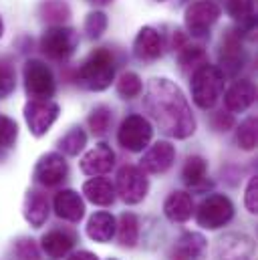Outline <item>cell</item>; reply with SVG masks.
I'll return each instance as SVG.
<instances>
[{
  "mask_svg": "<svg viewBox=\"0 0 258 260\" xmlns=\"http://www.w3.org/2000/svg\"><path fill=\"white\" fill-rule=\"evenodd\" d=\"M143 103L164 133L176 139H186L196 131L192 109L180 87L170 79H151L145 87Z\"/></svg>",
  "mask_w": 258,
  "mask_h": 260,
  "instance_id": "obj_1",
  "label": "cell"
},
{
  "mask_svg": "<svg viewBox=\"0 0 258 260\" xmlns=\"http://www.w3.org/2000/svg\"><path fill=\"white\" fill-rule=\"evenodd\" d=\"M224 71L214 65H202L192 75V99L202 109H212L224 93Z\"/></svg>",
  "mask_w": 258,
  "mask_h": 260,
  "instance_id": "obj_2",
  "label": "cell"
},
{
  "mask_svg": "<svg viewBox=\"0 0 258 260\" xmlns=\"http://www.w3.org/2000/svg\"><path fill=\"white\" fill-rule=\"evenodd\" d=\"M115 77L113 55L105 49L93 51L79 69V81L89 91H105Z\"/></svg>",
  "mask_w": 258,
  "mask_h": 260,
  "instance_id": "obj_3",
  "label": "cell"
},
{
  "mask_svg": "<svg viewBox=\"0 0 258 260\" xmlns=\"http://www.w3.org/2000/svg\"><path fill=\"white\" fill-rule=\"evenodd\" d=\"M232 218H234V204L224 194L208 196L196 212L198 224L208 230H218V228L226 226Z\"/></svg>",
  "mask_w": 258,
  "mask_h": 260,
  "instance_id": "obj_4",
  "label": "cell"
},
{
  "mask_svg": "<svg viewBox=\"0 0 258 260\" xmlns=\"http://www.w3.org/2000/svg\"><path fill=\"white\" fill-rule=\"evenodd\" d=\"M79 45V37L73 28L67 26H53L41 39V51L53 61L69 59Z\"/></svg>",
  "mask_w": 258,
  "mask_h": 260,
  "instance_id": "obj_5",
  "label": "cell"
},
{
  "mask_svg": "<svg viewBox=\"0 0 258 260\" xmlns=\"http://www.w3.org/2000/svg\"><path fill=\"white\" fill-rule=\"evenodd\" d=\"M24 87L33 99H51L55 95L53 71L43 61L30 59L24 63Z\"/></svg>",
  "mask_w": 258,
  "mask_h": 260,
  "instance_id": "obj_6",
  "label": "cell"
},
{
  "mask_svg": "<svg viewBox=\"0 0 258 260\" xmlns=\"http://www.w3.org/2000/svg\"><path fill=\"white\" fill-rule=\"evenodd\" d=\"M153 137V127L143 115H129L117 131V141L127 151H143Z\"/></svg>",
  "mask_w": 258,
  "mask_h": 260,
  "instance_id": "obj_7",
  "label": "cell"
},
{
  "mask_svg": "<svg viewBox=\"0 0 258 260\" xmlns=\"http://www.w3.org/2000/svg\"><path fill=\"white\" fill-rule=\"evenodd\" d=\"M59 117V105L51 99H30L24 107V119L33 135L41 137Z\"/></svg>",
  "mask_w": 258,
  "mask_h": 260,
  "instance_id": "obj_8",
  "label": "cell"
},
{
  "mask_svg": "<svg viewBox=\"0 0 258 260\" xmlns=\"http://www.w3.org/2000/svg\"><path fill=\"white\" fill-rule=\"evenodd\" d=\"M149 190V182L143 174V170L135 166H125L117 172V184L115 192L125 204H139Z\"/></svg>",
  "mask_w": 258,
  "mask_h": 260,
  "instance_id": "obj_9",
  "label": "cell"
},
{
  "mask_svg": "<svg viewBox=\"0 0 258 260\" xmlns=\"http://www.w3.org/2000/svg\"><path fill=\"white\" fill-rule=\"evenodd\" d=\"M218 18H220V6L216 2L198 0L186 10V28L194 37H206Z\"/></svg>",
  "mask_w": 258,
  "mask_h": 260,
  "instance_id": "obj_10",
  "label": "cell"
},
{
  "mask_svg": "<svg viewBox=\"0 0 258 260\" xmlns=\"http://www.w3.org/2000/svg\"><path fill=\"white\" fill-rule=\"evenodd\" d=\"M69 176V166L61 153H47L35 168V180L43 186H59Z\"/></svg>",
  "mask_w": 258,
  "mask_h": 260,
  "instance_id": "obj_11",
  "label": "cell"
},
{
  "mask_svg": "<svg viewBox=\"0 0 258 260\" xmlns=\"http://www.w3.org/2000/svg\"><path fill=\"white\" fill-rule=\"evenodd\" d=\"M176 159V149L168 141L153 143L141 157V170L149 174H166Z\"/></svg>",
  "mask_w": 258,
  "mask_h": 260,
  "instance_id": "obj_12",
  "label": "cell"
},
{
  "mask_svg": "<svg viewBox=\"0 0 258 260\" xmlns=\"http://www.w3.org/2000/svg\"><path fill=\"white\" fill-rule=\"evenodd\" d=\"M115 164V153L107 143H97L93 149H89L81 159V172L87 176H103L107 174Z\"/></svg>",
  "mask_w": 258,
  "mask_h": 260,
  "instance_id": "obj_13",
  "label": "cell"
},
{
  "mask_svg": "<svg viewBox=\"0 0 258 260\" xmlns=\"http://www.w3.org/2000/svg\"><path fill=\"white\" fill-rule=\"evenodd\" d=\"M254 242L244 234H228L218 244V260H252Z\"/></svg>",
  "mask_w": 258,
  "mask_h": 260,
  "instance_id": "obj_14",
  "label": "cell"
},
{
  "mask_svg": "<svg viewBox=\"0 0 258 260\" xmlns=\"http://www.w3.org/2000/svg\"><path fill=\"white\" fill-rule=\"evenodd\" d=\"M133 55L143 61V63H151L155 59L162 57V37L155 28L151 26H143L135 41H133Z\"/></svg>",
  "mask_w": 258,
  "mask_h": 260,
  "instance_id": "obj_15",
  "label": "cell"
},
{
  "mask_svg": "<svg viewBox=\"0 0 258 260\" xmlns=\"http://www.w3.org/2000/svg\"><path fill=\"white\" fill-rule=\"evenodd\" d=\"M256 99V89L250 81L246 79H240L236 81L224 95V105L230 113H242L246 111Z\"/></svg>",
  "mask_w": 258,
  "mask_h": 260,
  "instance_id": "obj_16",
  "label": "cell"
},
{
  "mask_svg": "<svg viewBox=\"0 0 258 260\" xmlns=\"http://www.w3.org/2000/svg\"><path fill=\"white\" fill-rule=\"evenodd\" d=\"M55 214L67 222H79L85 216V202L75 190H61L55 196Z\"/></svg>",
  "mask_w": 258,
  "mask_h": 260,
  "instance_id": "obj_17",
  "label": "cell"
},
{
  "mask_svg": "<svg viewBox=\"0 0 258 260\" xmlns=\"http://www.w3.org/2000/svg\"><path fill=\"white\" fill-rule=\"evenodd\" d=\"M164 212H166L168 220L174 222V224L188 222L194 212L192 196L186 194V192H172L168 196L166 204H164Z\"/></svg>",
  "mask_w": 258,
  "mask_h": 260,
  "instance_id": "obj_18",
  "label": "cell"
},
{
  "mask_svg": "<svg viewBox=\"0 0 258 260\" xmlns=\"http://www.w3.org/2000/svg\"><path fill=\"white\" fill-rule=\"evenodd\" d=\"M83 194L97 206H111L115 202V186L107 178H91L83 184Z\"/></svg>",
  "mask_w": 258,
  "mask_h": 260,
  "instance_id": "obj_19",
  "label": "cell"
},
{
  "mask_svg": "<svg viewBox=\"0 0 258 260\" xmlns=\"http://www.w3.org/2000/svg\"><path fill=\"white\" fill-rule=\"evenodd\" d=\"M115 228H117V222L111 214L107 212H97L89 218V224H87V236L95 242H109L113 236H115Z\"/></svg>",
  "mask_w": 258,
  "mask_h": 260,
  "instance_id": "obj_20",
  "label": "cell"
},
{
  "mask_svg": "<svg viewBox=\"0 0 258 260\" xmlns=\"http://www.w3.org/2000/svg\"><path fill=\"white\" fill-rule=\"evenodd\" d=\"M73 244H75V238L64 230H51L41 240V246H43V250L47 252L49 258H63V256H67L71 252Z\"/></svg>",
  "mask_w": 258,
  "mask_h": 260,
  "instance_id": "obj_21",
  "label": "cell"
},
{
  "mask_svg": "<svg viewBox=\"0 0 258 260\" xmlns=\"http://www.w3.org/2000/svg\"><path fill=\"white\" fill-rule=\"evenodd\" d=\"M206 250V238L198 232H186L180 236L174 248V260H196Z\"/></svg>",
  "mask_w": 258,
  "mask_h": 260,
  "instance_id": "obj_22",
  "label": "cell"
},
{
  "mask_svg": "<svg viewBox=\"0 0 258 260\" xmlns=\"http://www.w3.org/2000/svg\"><path fill=\"white\" fill-rule=\"evenodd\" d=\"M24 218L33 228H41L49 218V200L41 192H28L24 200Z\"/></svg>",
  "mask_w": 258,
  "mask_h": 260,
  "instance_id": "obj_23",
  "label": "cell"
},
{
  "mask_svg": "<svg viewBox=\"0 0 258 260\" xmlns=\"http://www.w3.org/2000/svg\"><path fill=\"white\" fill-rule=\"evenodd\" d=\"M220 63L222 67L228 71V73H236L238 69L244 67V51H242V45L240 41L230 35L224 43H222V51H220Z\"/></svg>",
  "mask_w": 258,
  "mask_h": 260,
  "instance_id": "obj_24",
  "label": "cell"
},
{
  "mask_svg": "<svg viewBox=\"0 0 258 260\" xmlns=\"http://www.w3.org/2000/svg\"><path fill=\"white\" fill-rule=\"evenodd\" d=\"M115 232H117V240H119L121 246L133 248L137 244V240H139V222H137V216L131 214V212L121 214Z\"/></svg>",
  "mask_w": 258,
  "mask_h": 260,
  "instance_id": "obj_25",
  "label": "cell"
},
{
  "mask_svg": "<svg viewBox=\"0 0 258 260\" xmlns=\"http://www.w3.org/2000/svg\"><path fill=\"white\" fill-rule=\"evenodd\" d=\"M206 174H208V164L204 157L200 155H190L184 164V170H182V178L188 186L192 188H200L206 180Z\"/></svg>",
  "mask_w": 258,
  "mask_h": 260,
  "instance_id": "obj_26",
  "label": "cell"
},
{
  "mask_svg": "<svg viewBox=\"0 0 258 260\" xmlns=\"http://www.w3.org/2000/svg\"><path fill=\"white\" fill-rule=\"evenodd\" d=\"M87 145V133L79 127L71 129L63 139L59 141V147L63 149V153L67 155H79V151Z\"/></svg>",
  "mask_w": 258,
  "mask_h": 260,
  "instance_id": "obj_27",
  "label": "cell"
},
{
  "mask_svg": "<svg viewBox=\"0 0 258 260\" xmlns=\"http://www.w3.org/2000/svg\"><path fill=\"white\" fill-rule=\"evenodd\" d=\"M228 12L234 20L252 24L254 22V0H228Z\"/></svg>",
  "mask_w": 258,
  "mask_h": 260,
  "instance_id": "obj_28",
  "label": "cell"
},
{
  "mask_svg": "<svg viewBox=\"0 0 258 260\" xmlns=\"http://www.w3.org/2000/svg\"><path fill=\"white\" fill-rule=\"evenodd\" d=\"M141 89H143V85H141V79H139V75L137 73H123L121 77H119V81H117V91H119V95L123 97V99H133V97H137L139 93H141Z\"/></svg>",
  "mask_w": 258,
  "mask_h": 260,
  "instance_id": "obj_29",
  "label": "cell"
},
{
  "mask_svg": "<svg viewBox=\"0 0 258 260\" xmlns=\"http://www.w3.org/2000/svg\"><path fill=\"white\" fill-rule=\"evenodd\" d=\"M238 143L242 149L250 151L256 147V119L254 117H248L240 127H238V135H236Z\"/></svg>",
  "mask_w": 258,
  "mask_h": 260,
  "instance_id": "obj_30",
  "label": "cell"
},
{
  "mask_svg": "<svg viewBox=\"0 0 258 260\" xmlns=\"http://www.w3.org/2000/svg\"><path fill=\"white\" fill-rule=\"evenodd\" d=\"M109 125H111V109L109 107L101 105L89 115V127L93 129V133L101 135V133H105L109 129Z\"/></svg>",
  "mask_w": 258,
  "mask_h": 260,
  "instance_id": "obj_31",
  "label": "cell"
},
{
  "mask_svg": "<svg viewBox=\"0 0 258 260\" xmlns=\"http://www.w3.org/2000/svg\"><path fill=\"white\" fill-rule=\"evenodd\" d=\"M180 63H182V69H198V67L206 65V53L202 47H186L180 55Z\"/></svg>",
  "mask_w": 258,
  "mask_h": 260,
  "instance_id": "obj_32",
  "label": "cell"
},
{
  "mask_svg": "<svg viewBox=\"0 0 258 260\" xmlns=\"http://www.w3.org/2000/svg\"><path fill=\"white\" fill-rule=\"evenodd\" d=\"M107 28V16L103 12H91L85 18V32L91 39H99Z\"/></svg>",
  "mask_w": 258,
  "mask_h": 260,
  "instance_id": "obj_33",
  "label": "cell"
},
{
  "mask_svg": "<svg viewBox=\"0 0 258 260\" xmlns=\"http://www.w3.org/2000/svg\"><path fill=\"white\" fill-rule=\"evenodd\" d=\"M16 137H18V125L10 117L0 115V145L2 147H12Z\"/></svg>",
  "mask_w": 258,
  "mask_h": 260,
  "instance_id": "obj_34",
  "label": "cell"
},
{
  "mask_svg": "<svg viewBox=\"0 0 258 260\" xmlns=\"http://www.w3.org/2000/svg\"><path fill=\"white\" fill-rule=\"evenodd\" d=\"M16 87V77L10 67L0 65V99H6Z\"/></svg>",
  "mask_w": 258,
  "mask_h": 260,
  "instance_id": "obj_35",
  "label": "cell"
},
{
  "mask_svg": "<svg viewBox=\"0 0 258 260\" xmlns=\"http://www.w3.org/2000/svg\"><path fill=\"white\" fill-rule=\"evenodd\" d=\"M244 204H246V210L250 214H256L258 212V178H250L248 186H246V196H244Z\"/></svg>",
  "mask_w": 258,
  "mask_h": 260,
  "instance_id": "obj_36",
  "label": "cell"
},
{
  "mask_svg": "<svg viewBox=\"0 0 258 260\" xmlns=\"http://www.w3.org/2000/svg\"><path fill=\"white\" fill-rule=\"evenodd\" d=\"M43 8L47 10V16L51 20H64L67 14H69V10H67L63 2H47V4H43Z\"/></svg>",
  "mask_w": 258,
  "mask_h": 260,
  "instance_id": "obj_37",
  "label": "cell"
},
{
  "mask_svg": "<svg viewBox=\"0 0 258 260\" xmlns=\"http://www.w3.org/2000/svg\"><path fill=\"white\" fill-rule=\"evenodd\" d=\"M16 254L20 260H39V252H37V246L33 244V240H22L16 246Z\"/></svg>",
  "mask_w": 258,
  "mask_h": 260,
  "instance_id": "obj_38",
  "label": "cell"
},
{
  "mask_svg": "<svg viewBox=\"0 0 258 260\" xmlns=\"http://www.w3.org/2000/svg\"><path fill=\"white\" fill-rule=\"evenodd\" d=\"M214 123H216V129L220 131H228L232 125H234V119H232V113H216L214 117Z\"/></svg>",
  "mask_w": 258,
  "mask_h": 260,
  "instance_id": "obj_39",
  "label": "cell"
},
{
  "mask_svg": "<svg viewBox=\"0 0 258 260\" xmlns=\"http://www.w3.org/2000/svg\"><path fill=\"white\" fill-rule=\"evenodd\" d=\"M67 260H99V258H97V254H93V252H89V250H79V252L71 254Z\"/></svg>",
  "mask_w": 258,
  "mask_h": 260,
  "instance_id": "obj_40",
  "label": "cell"
},
{
  "mask_svg": "<svg viewBox=\"0 0 258 260\" xmlns=\"http://www.w3.org/2000/svg\"><path fill=\"white\" fill-rule=\"evenodd\" d=\"M91 4H95V6H105V4H111L113 0H89Z\"/></svg>",
  "mask_w": 258,
  "mask_h": 260,
  "instance_id": "obj_41",
  "label": "cell"
},
{
  "mask_svg": "<svg viewBox=\"0 0 258 260\" xmlns=\"http://www.w3.org/2000/svg\"><path fill=\"white\" fill-rule=\"evenodd\" d=\"M2 32H4V24H2V18H0V37H2Z\"/></svg>",
  "mask_w": 258,
  "mask_h": 260,
  "instance_id": "obj_42",
  "label": "cell"
},
{
  "mask_svg": "<svg viewBox=\"0 0 258 260\" xmlns=\"http://www.w3.org/2000/svg\"><path fill=\"white\" fill-rule=\"evenodd\" d=\"M109 260H115V258H109Z\"/></svg>",
  "mask_w": 258,
  "mask_h": 260,
  "instance_id": "obj_43",
  "label": "cell"
}]
</instances>
